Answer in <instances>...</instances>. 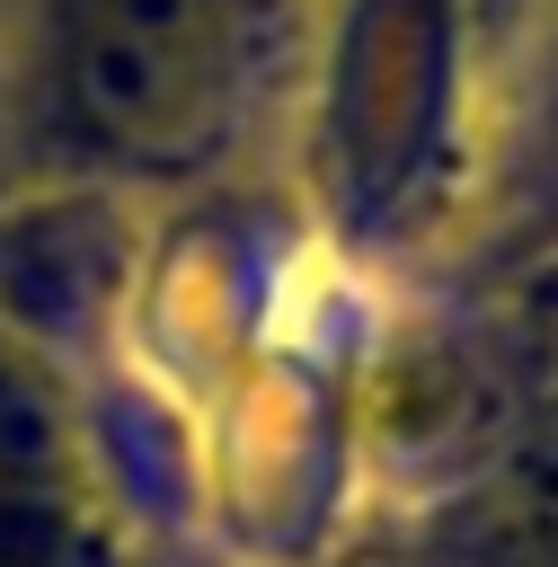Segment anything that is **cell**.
I'll return each instance as SVG.
<instances>
[{"label": "cell", "mask_w": 558, "mask_h": 567, "mask_svg": "<svg viewBox=\"0 0 558 567\" xmlns=\"http://www.w3.org/2000/svg\"><path fill=\"white\" fill-rule=\"evenodd\" d=\"M0 567H106L89 487H0Z\"/></svg>", "instance_id": "cell-5"}, {"label": "cell", "mask_w": 558, "mask_h": 567, "mask_svg": "<svg viewBox=\"0 0 558 567\" xmlns=\"http://www.w3.org/2000/svg\"><path fill=\"white\" fill-rule=\"evenodd\" d=\"M478 71L469 0H319L310 18V168L345 221H399L452 159Z\"/></svg>", "instance_id": "cell-1"}, {"label": "cell", "mask_w": 558, "mask_h": 567, "mask_svg": "<svg viewBox=\"0 0 558 567\" xmlns=\"http://www.w3.org/2000/svg\"><path fill=\"white\" fill-rule=\"evenodd\" d=\"M71 478H80L71 399L44 363V346L0 328V487H71Z\"/></svg>", "instance_id": "cell-4"}, {"label": "cell", "mask_w": 558, "mask_h": 567, "mask_svg": "<svg viewBox=\"0 0 558 567\" xmlns=\"http://www.w3.org/2000/svg\"><path fill=\"white\" fill-rule=\"evenodd\" d=\"M62 124L124 168L195 159L221 124L239 9L230 0H35Z\"/></svg>", "instance_id": "cell-2"}, {"label": "cell", "mask_w": 558, "mask_h": 567, "mask_svg": "<svg viewBox=\"0 0 558 567\" xmlns=\"http://www.w3.org/2000/svg\"><path fill=\"white\" fill-rule=\"evenodd\" d=\"M549 62H558V0H549Z\"/></svg>", "instance_id": "cell-7"}, {"label": "cell", "mask_w": 558, "mask_h": 567, "mask_svg": "<svg viewBox=\"0 0 558 567\" xmlns=\"http://www.w3.org/2000/svg\"><path fill=\"white\" fill-rule=\"evenodd\" d=\"M124 239L97 204H27L0 221V328L44 346L106 310Z\"/></svg>", "instance_id": "cell-3"}, {"label": "cell", "mask_w": 558, "mask_h": 567, "mask_svg": "<svg viewBox=\"0 0 558 567\" xmlns=\"http://www.w3.org/2000/svg\"><path fill=\"white\" fill-rule=\"evenodd\" d=\"M523 9H540V0H469V27H478V53H496L514 27H523Z\"/></svg>", "instance_id": "cell-6"}]
</instances>
